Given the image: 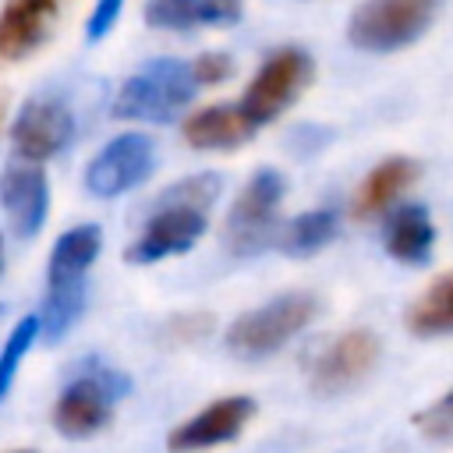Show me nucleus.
<instances>
[{
    "mask_svg": "<svg viewBox=\"0 0 453 453\" xmlns=\"http://www.w3.org/2000/svg\"><path fill=\"white\" fill-rule=\"evenodd\" d=\"M195 74L188 60L177 57H159L138 67L117 92L113 99V117L120 120H173L195 96Z\"/></svg>",
    "mask_w": 453,
    "mask_h": 453,
    "instance_id": "1",
    "label": "nucleus"
},
{
    "mask_svg": "<svg viewBox=\"0 0 453 453\" xmlns=\"http://www.w3.org/2000/svg\"><path fill=\"white\" fill-rule=\"evenodd\" d=\"M439 0H361L350 14L347 39L368 53H393L428 32Z\"/></svg>",
    "mask_w": 453,
    "mask_h": 453,
    "instance_id": "2",
    "label": "nucleus"
},
{
    "mask_svg": "<svg viewBox=\"0 0 453 453\" xmlns=\"http://www.w3.org/2000/svg\"><path fill=\"white\" fill-rule=\"evenodd\" d=\"M319 301L311 294H283L248 315H241L230 329H226V347L230 354L255 361V357H269L276 354L294 333H301L311 315H315Z\"/></svg>",
    "mask_w": 453,
    "mask_h": 453,
    "instance_id": "3",
    "label": "nucleus"
},
{
    "mask_svg": "<svg viewBox=\"0 0 453 453\" xmlns=\"http://www.w3.org/2000/svg\"><path fill=\"white\" fill-rule=\"evenodd\" d=\"M311 57L297 46H287V50H276L262 67L258 74L251 78V85L244 88V99H241V110L255 120V124H269L276 120L301 92L304 85L311 81Z\"/></svg>",
    "mask_w": 453,
    "mask_h": 453,
    "instance_id": "4",
    "label": "nucleus"
},
{
    "mask_svg": "<svg viewBox=\"0 0 453 453\" xmlns=\"http://www.w3.org/2000/svg\"><path fill=\"white\" fill-rule=\"evenodd\" d=\"M280 198H283V177L276 170H258L244 184V191L237 195L226 216V230H223V241L230 244L234 255H251L269 244Z\"/></svg>",
    "mask_w": 453,
    "mask_h": 453,
    "instance_id": "5",
    "label": "nucleus"
},
{
    "mask_svg": "<svg viewBox=\"0 0 453 453\" xmlns=\"http://www.w3.org/2000/svg\"><path fill=\"white\" fill-rule=\"evenodd\" d=\"M156 166V149H152V138L142 134V131H127V134H117L113 142H106L88 170H85V188L96 195V198H117L131 188H138Z\"/></svg>",
    "mask_w": 453,
    "mask_h": 453,
    "instance_id": "6",
    "label": "nucleus"
},
{
    "mask_svg": "<svg viewBox=\"0 0 453 453\" xmlns=\"http://www.w3.org/2000/svg\"><path fill=\"white\" fill-rule=\"evenodd\" d=\"M202 234H205V209L180 205V202H156L145 230L127 248V262L145 265V262H159L166 255L188 251Z\"/></svg>",
    "mask_w": 453,
    "mask_h": 453,
    "instance_id": "7",
    "label": "nucleus"
},
{
    "mask_svg": "<svg viewBox=\"0 0 453 453\" xmlns=\"http://www.w3.org/2000/svg\"><path fill=\"white\" fill-rule=\"evenodd\" d=\"M74 134V117L60 99H25L14 124H11V142L14 152L28 163H46L57 156Z\"/></svg>",
    "mask_w": 453,
    "mask_h": 453,
    "instance_id": "8",
    "label": "nucleus"
},
{
    "mask_svg": "<svg viewBox=\"0 0 453 453\" xmlns=\"http://www.w3.org/2000/svg\"><path fill=\"white\" fill-rule=\"evenodd\" d=\"M113 400H117V389L110 375H81L60 393L53 407V425L67 439H85L110 421Z\"/></svg>",
    "mask_w": 453,
    "mask_h": 453,
    "instance_id": "9",
    "label": "nucleus"
},
{
    "mask_svg": "<svg viewBox=\"0 0 453 453\" xmlns=\"http://www.w3.org/2000/svg\"><path fill=\"white\" fill-rule=\"evenodd\" d=\"M0 205L18 237L39 234L50 212V180L39 163H11L0 173Z\"/></svg>",
    "mask_w": 453,
    "mask_h": 453,
    "instance_id": "10",
    "label": "nucleus"
},
{
    "mask_svg": "<svg viewBox=\"0 0 453 453\" xmlns=\"http://www.w3.org/2000/svg\"><path fill=\"white\" fill-rule=\"evenodd\" d=\"M379 361V336L368 329H350L336 336L322 357L315 361V389L319 393H343L357 386Z\"/></svg>",
    "mask_w": 453,
    "mask_h": 453,
    "instance_id": "11",
    "label": "nucleus"
},
{
    "mask_svg": "<svg viewBox=\"0 0 453 453\" xmlns=\"http://www.w3.org/2000/svg\"><path fill=\"white\" fill-rule=\"evenodd\" d=\"M255 414V400L248 396H226V400H216L209 403L202 414L188 418L184 425H177L166 439V446L173 453H188V449H205V446H216V442H226L234 439L248 418Z\"/></svg>",
    "mask_w": 453,
    "mask_h": 453,
    "instance_id": "12",
    "label": "nucleus"
},
{
    "mask_svg": "<svg viewBox=\"0 0 453 453\" xmlns=\"http://www.w3.org/2000/svg\"><path fill=\"white\" fill-rule=\"evenodd\" d=\"M57 0H7L0 11V60L32 57L53 32Z\"/></svg>",
    "mask_w": 453,
    "mask_h": 453,
    "instance_id": "13",
    "label": "nucleus"
},
{
    "mask_svg": "<svg viewBox=\"0 0 453 453\" xmlns=\"http://www.w3.org/2000/svg\"><path fill=\"white\" fill-rule=\"evenodd\" d=\"M255 131L258 124L241 106H205L184 120V142L191 149H237Z\"/></svg>",
    "mask_w": 453,
    "mask_h": 453,
    "instance_id": "14",
    "label": "nucleus"
},
{
    "mask_svg": "<svg viewBox=\"0 0 453 453\" xmlns=\"http://www.w3.org/2000/svg\"><path fill=\"white\" fill-rule=\"evenodd\" d=\"M103 248V234L96 223H81L57 237L46 265V287H81L88 265Z\"/></svg>",
    "mask_w": 453,
    "mask_h": 453,
    "instance_id": "15",
    "label": "nucleus"
},
{
    "mask_svg": "<svg viewBox=\"0 0 453 453\" xmlns=\"http://www.w3.org/2000/svg\"><path fill=\"white\" fill-rule=\"evenodd\" d=\"M241 0H145V25L184 32L195 25H234Z\"/></svg>",
    "mask_w": 453,
    "mask_h": 453,
    "instance_id": "16",
    "label": "nucleus"
},
{
    "mask_svg": "<svg viewBox=\"0 0 453 453\" xmlns=\"http://www.w3.org/2000/svg\"><path fill=\"white\" fill-rule=\"evenodd\" d=\"M418 173H421V166H418L414 159H407V156H389V159H382V163L361 180V188H357V195H354V216H357V219L379 216L389 202H396V198L418 180Z\"/></svg>",
    "mask_w": 453,
    "mask_h": 453,
    "instance_id": "17",
    "label": "nucleus"
},
{
    "mask_svg": "<svg viewBox=\"0 0 453 453\" xmlns=\"http://www.w3.org/2000/svg\"><path fill=\"white\" fill-rule=\"evenodd\" d=\"M432 241H435V226L425 205H414V202L400 205L386 223V248L396 262L421 265L432 251Z\"/></svg>",
    "mask_w": 453,
    "mask_h": 453,
    "instance_id": "18",
    "label": "nucleus"
},
{
    "mask_svg": "<svg viewBox=\"0 0 453 453\" xmlns=\"http://www.w3.org/2000/svg\"><path fill=\"white\" fill-rule=\"evenodd\" d=\"M407 326L418 336H446V333H453V273H442L407 308Z\"/></svg>",
    "mask_w": 453,
    "mask_h": 453,
    "instance_id": "19",
    "label": "nucleus"
},
{
    "mask_svg": "<svg viewBox=\"0 0 453 453\" xmlns=\"http://www.w3.org/2000/svg\"><path fill=\"white\" fill-rule=\"evenodd\" d=\"M336 234V212L333 209H315V212H301L297 219L287 223V230L280 234V248L290 255H311L322 244H329Z\"/></svg>",
    "mask_w": 453,
    "mask_h": 453,
    "instance_id": "20",
    "label": "nucleus"
},
{
    "mask_svg": "<svg viewBox=\"0 0 453 453\" xmlns=\"http://www.w3.org/2000/svg\"><path fill=\"white\" fill-rule=\"evenodd\" d=\"M81 308H85V283L81 287H46L42 311L35 315L39 319V329L46 333V340L57 343L78 322Z\"/></svg>",
    "mask_w": 453,
    "mask_h": 453,
    "instance_id": "21",
    "label": "nucleus"
},
{
    "mask_svg": "<svg viewBox=\"0 0 453 453\" xmlns=\"http://www.w3.org/2000/svg\"><path fill=\"white\" fill-rule=\"evenodd\" d=\"M35 336H39V319H35V315H25V319L14 326V333L7 336V343H4V350H0V400L7 396V389H11L14 375H18V365H21V357L28 354V347H32Z\"/></svg>",
    "mask_w": 453,
    "mask_h": 453,
    "instance_id": "22",
    "label": "nucleus"
},
{
    "mask_svg": "<svg viewBox=\"0 0 453 453\" xmlns=\"http://www.w3.org/2000/svg\"><path fill=\"white\" fill-rule=\"evenodd\" d=\"M219 198V177L216 173H195V177H184L177 180L173 188H166L159 195V202H180V205H195V209H205Z\"/></svg>",
    "mask_w": 453,
    "mask_h": 453,
    "instance_id": "23",
    "label": "nucleus"
},
{
    "mask_svg": "<svg viewBox=\"0 0 453 453\" xmlns=\"http://www.w3.org/2000/svg\"><path fill=\"white\" fill-rule=\"evenodd\" d=\"M414 421H418V428H421L425 439H432V442H453V389L446 396H439L428 411H421Z\"/></svg>",
    "mask_w": 453,
    "mask_h": 453,
    "instance_id": "24",
    "label": "nucleus"
},
{
    "mask_svg": "<svg viewBox=\"0 0 453 453\" xmlns=\"http://www.w3.org/2000/svg\"><path fill=\"white\" fill-rule=\"evenodd\" d=\"M120 11H124V0H96L92 14H88V21H85V39H88V42H99L103 35H110V28L117 25Z\"/></svg>",
    "mask_w": 453,
    "mask_h": 453,
    "instance_id": "25",
    "label": "nucleus"
},
{
    "mask_svg": "<svg viewBox=\"0 0 453 453\" xmlns=\"http://www.w3.org/2000/svg\"><path fill=\"white\" fill-rule=\"evenodd\" d=\"M230 71H234V64H230L226 53H202L198 60H191L195 85H219Z\"/></svg>",
    "mask_w": 453,
    "mask_h": 453,
    "instance_id": "26",
    "label": "nucleus"
},
{
    "mask_svg": "<svg viewBox=\"0 0 453 453\" xmlns=\"http://www.w3.org/2000/svg\"><path fill=\"white\" fill-rule=\"evenodd\" d=\"M7 127V96L0 92V131Z\"/></svg>",
    "mask_w": 453,
    "mask_h": 453,
    "instance_id": "27",
    "label": "nucleus"
},
{
    "mask_svg": "<svg viewBox=\"0 0 453 453\" xmlns=\"http://www.w3.org/2000/svg\"><path fill=\"white\" fill-rule=\"evenodd\" d=\"M0 269H4V244H0Z\"/></svg>",
    "mask_w": 453,
    "mask_h": 453,
    "instance_id": "28",
    "label": "nucleus"
},
{
    "mask_svg": "<svg viewBox=\"0 0 453 453\" xmlns=\"http://www.w3.org/2000/svg\"><path fill=\"white\" fill-rule=\"evenodd\" d=\"M18 453H32V449H18Z\"/></svg>",
    "mask_w": 453,
    "mask_h": 453,
    "instance_id": "29",
    "label": "nucleus"
}]
</instances>
